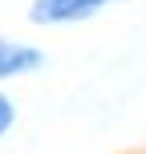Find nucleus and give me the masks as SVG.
<instances>
[{
  "label": "nucleus",
  "instance_id": "obj_1",
  "mask_svg": "<svg viewBox=\"0 0 146 154\" xmlns=\"http://www.w3.org/2000/svg\"><path fill=\"white\" fill-rule=\"evenodd\" d=\"M110 4H126V0H29V20L37 29H65V24L93 20Z\"/></svg>",
  "mask_w": 146,
  "mask_h": 154
},
{
  "label": "nucleus",
  "instance_id": "obj_3",
  "mask_svg": "<svg viewBox=\"0 0 146 154\" xmlns=\"http://www.w3.org/2000/svg\"><path fill=\"white\" fill-rule=\"evenodd\" d=\"M12 126H16V101L8 97L4 89H0V138H4V134L12 130Z\"/></svg>",
  "mask_w": 146,
  "mask_h": 154
},
{
  "label": "nucleus",
  "instance_id": "obj_2",
  "mask_svg": "<svg viewBox=\"0 0 146 154\" xmlns=\"http://www.w3.org/2000/svg\"><path fill=\"white\" fill-rule=\"evenodd\" d=\"M45 69V49L29 45V41H12L0 37V81H12V77H29Z\"/></svg>",
  "mask_w": 146,
  "mask_h": 154
}]
</instances>
